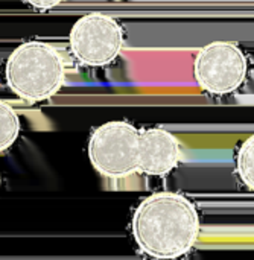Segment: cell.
<instances>
[{
    "mask_svg": "<svg viewBox=\"0 0 254 260\" xmlns=\"http://www.w3.org/2000/svg\"><path fill=\"white\" fill-rule=\"evenodd\" d=\"M20 117L17 111L0 99V154L9 149L20 134Z\"/></svg>",
    "mask_w": 254,
    "mask_h": 260,
    "instance_id": "52a82bcc",
    "label": "cell"
},
{
    "mask_svg": "<svg viewBox=\"0 0 254 260\" xmlns=\"http://www.w3.org/2000/svg\"><path fill=\"white\" fill-rule=\"evenodd\" d=\"M64 0H26V3H29L30 6L37 8V9H50L58 6L59 3H62Z\"/></svg>",
    "mask_w": 254,
    "mask_h": 260,
    "instance_id": "9c48e42d",
    "label": "cell"
},
{
    "mask_svg": "<svg viewBox=\"0 0 254 260\" xmlns=\"http://www.w3.org/2000/svg\"><path fill=\"white\" fill-rule=\"evenodd\" d=\"M181 160L178 139L165 128H146L139 133V171L151 177H165Z\"/></svg>",
    "mask_w": 254,
    "mask_h": 260,
    "instance_id": "8992f818",
    "label": "cell"
},
{
    "mask_svg": "<svg viewBox=\"0 0 254 260\" xmlns=\"http://www.w3.org/2000/svg\"><path fill=\"white\" fill-rule=\"evenodd\" d=\"M236 174L239 180L254 192V134L239 146L236 152Z\"/></svg>",
    "mask_w": 254,
    "mask_h": 260,
    "instance_id": "ba28073f",
    "label": "cell"
},
{
    "mask_svg": "<svg viewBox=\"0 0 254 260\" xmlns=\"http://www.w3.org/2000/svg\"><path fill=\"white\" fill-rule=\"evenodd\" d=\"M5 79L14 94L27 104L53 98L66 81V64L59 50L38 40L17 46L5 64Z\"/></svg>",
    "mask_w": 254,
    "mask_h": 260,
    "instance_id": "7a4b0ae2",
    "label": "cell"
},
{
    "mask_svg": "<svg viewBox=\"0 0 254 260\" xmlns=\"http://www.w3.org/2000/svg\"><path fill=\"white\" fill-rule=\"evenodd\" d=\"M139 133L125 120H113L98 126L88 140L91 166L104 177L122 180L139 171Z\"/></svg>",
    "mask_w": 254,
    "mask_h": 260,
    "instance_id": "3957f363",
    "label": "cell"
},
{
    "mask_svg": "<svg viewBox=\"0 0 254 260\" xmlns=\"http://www.w3.org/2000/svg\"><path fill=\"white\" fill-rule=\"evenodd\" d=\"M0 187H2V175H0Z\"/></svg>",
    "mask_w": 254,
    "mask_h": 260,
    "instance_id": "30bf717a",
    "label": "cell"
},
{
    "mask_svg": "<svg viewBox=\"0 0 254 260\" xmlns=\"http://www.w3.org/2000/svg\"><path fill=\"white\" fill-rule=\"evenodd\" d=\"M69 46L72 55L82 66H108L125 46L123 27L110 15L91 12L79 17L70 29Z\"/></svg>",
    "mask_w": 254,
    "mask_h": 260,
    "instance_id": "277c9868",
    "label": "cell"
},
{
    "mask_svg": "<svg viewBox=\"0 0 254 260\" xmlns=\"http://www.w3.org/2000/svg\"><path fill=\"white\" fill-rule=\"evenodd\" d=\"M248 73V59L232 41H213L203 46L194 59L197 84L207 93L223 96L236 91Z\"/></svg>",
    "mask_w": 254,
    "mask_h": 260,
    "instance_id": "5b68a950",
    "label": "cell"
},
{
    "mask_svg": "<svg viewBox=\"0 0 254 260\" xmlns=\"http://www.w3.org/2000/svg\"><path fill=\"white\" fill-rule=\"evenodd\" d=\"M139 250L157 260L186 256L198 242L201 219L197 206L177 192H157L140 201L131 218Z\"/></svg>",
    "mask_w": 254,
    "mask_h": 260,
    "instance_id": "6da1fadb",
    "label": "cell"
}]
</instances>
